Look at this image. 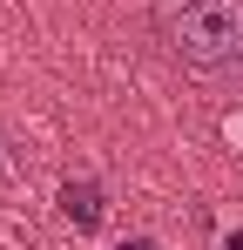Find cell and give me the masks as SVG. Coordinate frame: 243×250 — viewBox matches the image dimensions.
Returning <instances> with one entry per match:
<instances>
[{
	"label": "cell",
	"instance_id": "6da1fadb",
	"mask_svg": "<svg viewBox=\"0 0 243 250\" xmlns=\"http://www.w3.org/2000/svg\"><path fill=\"white\" fill-rule=\"evenodd\" d=\"M149 34L189 82L243 95V0H149Z\"/></svg>",
	"mask_w": 243,
	"mask_h": 250
},
{
	"label": "cell",
	"instance_id": "7a4b0ae2",
	"mask_svg": "<svg viewBox=\"0 0 243 250\" xmlns=\"http://www.w3.org/2000/svg\"><path fill=\"white\" fill-rule=\"evenodd\" d=\"M61 209L75 216L81 230H95V223H101V189H95V183H68V189H61Z\"/></svg>",
	"mask_w": 243,
	"mask_h": 250
},
{
	"label": "cell",
	"instance_id": "3957f363",
	"mask_svg": "<svg viewBox=\"0 0 243 250\" xmlns=\"http://www.w3.org/2000/svg\"><path fill=\"white\" fill-rule=\"evenodd\" d=\"M122 250H162V244H149V237H128V244H122Z\"/></svg>",
	"mask_w": 243,
	"mask_h": 250
}]
</instances>
